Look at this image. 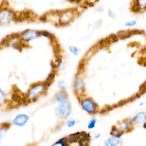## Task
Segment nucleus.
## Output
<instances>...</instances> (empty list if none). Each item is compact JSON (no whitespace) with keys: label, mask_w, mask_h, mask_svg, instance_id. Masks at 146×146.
Here are the masks:
<instances>
[{"label":"nucleus","mask_w":146,"mask_h":146,"mask_svg":"<svg viewBox=\"0 0 146 146\" xmlns=\"http://www.w3.org/2000/svg\"><path fill=\"white\" fill-rule=\"evenodd\" d=\"M55 112L60 118L65 119L71 113V106L70 103L67 100L60 103L55 109Z\"/></svg>","instance_id":"obj_1"},{"label":"nucleus","mask_w":146,"mask_h":146,"mask_svg":"<svg viewBox=\"0 0 146 146\" xmlns=\"http://www.w3.org/2000/svg\"><path fill=\"white\" fill-rule=\"evenodd\" d=\"M46 88V87L43 83H38L35 84L31 87L29 90L27 96L31 100L35 99L45 91Z\"/></svg>","instance_id":"obj_2"},{"label":"nucleus","mask_w":146,"mask_h":146,"mask_svg":"<svg viewBox=\"0 0 146 146\" xmlns=\"http://www.w3.org/2000/svg\"><path fill=\"white\" fill-rule=\"evenodd\" d=\"M81 106L83 109L89 113H94L96 108L95 102L89 98H86L81 101Z\"/></svg>","instance_id":"obj_3"},{"label":"nucleus","mask_w":146,"mask_h":146,"mask_svg":"<svg viewBox=\"0 0 146 146\" xmlns=\"http://www.w3.org/2000/svg\"><path fill=\"white\" fill-rule=\"evenodd\" d=\"M40 35H41V32L33 30H27L21 33V37L24 41L29 42Z\"/></svg>","instance_id":"obj_4"},{"label":"nucleus","mask_w":146,"mask_h":146,"mask_svg":"<svg viewBox=\"0 0 146 146\" xmlns=\"http://www.w3.org/2000/svg\"><path fill=\"white\" fill-rule=\"evenodd\" d=\"M14 17L11 11L7 9L1 10L0 11V23L2 25H6L14 18Z\"/></svg>","instance_id":"obj_5"},{"label":"nucleus","mask_w":146,"mask_h":146,"mask_svg":"<svg viewBox=\"0 0 146 146\" xmlns=\"http://www.w3.org/2000/svg\"><path fill=\"white\" fill-rule=\"evenodd\" d=\"M29 116L25 113L18 114L13 119V124L18 127L24 126L29 121Z\"/></svg>","instance_id":"obj_6"},{"label":"nucleus","mask_w":146,"mask_h":146,"mask_svg":"<svg viewBox=\"0 0 146 146\" xmlns=\"http://www.w3.org/2000/svg\"><path fill=\"white\" fill-rule=\"evenodd\" d=\"M73 18V13L71 11H64L62 13L59 18V22L62 24H67Z\"/></svg>","instance_id":"obj_7"},{"label":"nucleus","mask_w":146,"mask_h":146,"mask_svg":"<svg viewBox=\"0 0 146 146\" xmlns=\"http://www.w3.org/2000/svg\"><path fill=\"white\" fill-rule=\"evenodd\" d=\"M119 137L117 136H113L111 137L110 138H108V139H107L104 143V144L106 145H108V146H115L117 144H119V139H118Z\"/></svg>","instance_id":"obj_8"},{"label":"nucleus","mask_w":146,"mask_h":146,"mask_svg":"<svg viewBox=\"0 0 146 146\" xmlns=\"http://www.w3.org/2000/svg\"><path fill=\"white\" fill-rule=\"evenodd\" d=\"M55 99L59 103L64 102L67 100V95L64 91H60L55 95Z\"/></svg>","instance_id":"obj_9"},{"label":"nucleus","mask_w":146,"mask_h":146,"mask_svg":"<svg viewBox=\"0 0 146 146\" xmlns=\"http://www.w3.org/2000/svg\"><path fill=\"white\" fill-rule=\"evenodd\" d=\"M83 85H84L83 80L81 78L79 77L75 79V84H74V88H75V90L77 92L80 91L82 89V88L83 87Z\"/></svg>","instance_id":"obj_10"},{"label":"nucleus","mask_w":146,"mask_h":146,"mask_svg":"<svg viewBox=\"0 0 146 146\" xmlns=\"http://www.w3.org/2000/svg\"><path fill=\"white\" fill-rule=\"evenodd\" d=\"M146 117V115L144 112H140L136 115L133 118V120L138 123L143 122L145 120Z\"/></svg>","instance_id":"obj_11"},{"label":"nucleus","mask_w":146,"mask_h":146,"mask_svg":"<svg viewBox=\"0 0 146 146\" xmlns=\"http://www.w3.org/2000/svg\"><path fill=\"white\" fill-rule=\"evenodd\" d=\"M68 50L71 53L74 54V55H78L79 53V50L78 48L75 46H70L68 47Z\"/></svg>","instance_id":"obj_12"},{"label":"nucleus","mask_w":146,"mask_h":146,"mask_svg":"<svg viewBox=\"0 0 146 146\" xmlns=\"http://www.w3.org/2000/svg\"><path fill=\"white\" fill-rule=\"evenodd\" d=\"M67 139L66 138H63L59 140H58V141H56L55 143H54L53 144V145H62V146H64L67 145Z\"/></svg>","instance_id":"obj_13"},{"label":"nucleus","mask_w":146,"mask_h":146,"mask_svg":"<svg viewBox=\"0 0 146 146\" xmlns=\"http://www.w3.org/2000/svg\"><path fill=\"white\" fill-rule=\"evenodd\" d=\"M137 7L140 9H146V0H137Z\"/></svg>","instance_id":"obj_14"},{"label":"nucleus","mask_w":146,"mask_h":146,"mask_svg":"<svg viewBox=\"0 0 146 146\" xmlns=\"http://www.w3.org/2000/svg\"><path fill=\"white\" fill-rule=\"evenodd\" d=\"M6 96L3 91L0 88V105L3 104L5 101Z\"/></svg>","instance_id":"obj_15"},{"label":"nucleus","mask_w":146,"mask_h":146,"mask_svg":"<svg viewBox=\"0 0 146 146\" xmlns=\"http://www.w3.org/2000/svg\"><path fill=\"white\" fill-rule=\"evenodd\" d=\"M128 126V124L127 123H122L118 125L117 129L120 131H124Z\"/></svg>","instance_id":"obj_16"},{"label":"nucleus","mask_w":146,"mask_h":146,"mask_svg":"<svg viewBox=\"0 0 146 146\" xmlns=\"http://www.w3.org/2000/svg\"><path fill=\"white\" fill-rule=\"evenodd\" d=\"M118 35L119 37L121 38H125L128 37L130 35H129V32L124 31H120L119 33H118Z\"/></svg>","instance_id":"obj_17"},{"label":"nucleus","mask_w":146,"mask_h":146,"mask_svg":"<svg viewBox=\"0 0 146 146\" xmlns=\"http://www.w3.org/2000/svg\"><path fill=\"white\" fill-rule=\"evenodd\" d=\"M96 123V120L95 119H92V120H91L90 121V122L88 123V128L90 129L94 128L95 127V126Z\"/></svg>","instance_id":"obj_18"},{"label":"nucleus","mask_w":146,"mask_h":146,"mask_svg":"<svg viewBox=\"0 0 146 146\" xmlns=\"http://www.w3.org/2000/svg\"><path fill=\"white\" fill-rule=\"evenodd\" d=\"M6 127H0V141L3 138L6 134Z\"/></svg>","instance_id":"obj_19"},{"label":"nucleus","mask_w":146,"mask_h":146,"mask_svg":"<svg viewBox=\"0 0 146 146\" xmlns=\"http://www.w3.org/2000/svg\"><path fill=\"white\" fill-rule=\"evenodd\" d=\"M76 123V121L74 119H70L69 120H67V125L68 127H73Z\"/></svg>","instance_id":"obj_20"},{"label":"nucleus","mask_w":146,"mask_h":146,"mask_svg":"<svg viewBox=\"0 0 146 146\" xmlns=\"http://www.w3.org/2000/svg\"><path fill=\"white\" fill-rule=\"evenodd\" d=\"M108 38H109V40H108V41H109V42L110 41V42H116L117 40V36L115 35H113V34L109 36Z\"/></svg>","instance_id":"obj_21"},{"label":"nucleus","mask_w":146,"mask_h":146,"mask_svg":"<svg viewBox=\"0 0 146 146\" xmlns=\"http://www.w3.org/2000/svg\"><path fill=\"white\" fill-rule=\"evenodd\" d=\"M136 24V22L135 21H131L129 22H127L125 23V26H133Z\"/></svg>","instance_id":"obj_22"},{"label":"nucleus","mask_w":146,"mask_h":146,"mask_svg":"<svg viewBox=\"0 0 146 146\" xmlns=\"http://www.w3.org/2000/svg\"><path fill=\"white\" fill-rule=\"evenodd\" d=\"M58 86L59 88L63 89L65 87V83L63 81H60V82H59V83L58 84Z\"/></svg>","instance_id":"obj_23"},{"label":"nucleus","mask_w":146,"mask_h":146,"mask_svg":"<svg viewBox=\"0 0 146 146\" xmlns=\"http://www.w3.org/2000/svg\"><path fill=\"white\" fill-rule=\"evenodd\" d=\"M108 15L110 17H111L112 18H115V14L113 11H112L111 10H108Z\"/></svg>","instance_id":"obj_24"},{"label":"nucleus","mask_w":146,"mask_h":146,"mask_svg":"<svg viewBox=\"0 0 146 146\" xmlns=\"http://www.w3.org/2000/svg\"><path fill=\"white\" fill-rule=\"evenodd\" d=\"M100 134H97L96 136H95V138H99V137H100Z\"/></svg>","instance_id":"obj_25"},{"label":"nucleus","mask_w":146,"mask_h":146,"mask_svg":"<svg viewBox=\"0 0 146 146\" xmlns=\"http://www.w3.org/2000/svg\"><path fill=\"white\" fill-rule=\"evenodd\" d=\"M145 123H144V125H143V127H144V128H145V129H146V117H145Z\"/></svg>","instance_id":"obj_26"}]
</instances>
